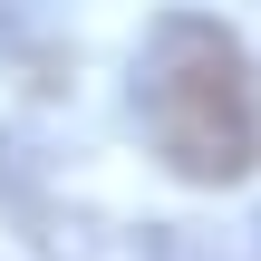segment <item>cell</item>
Here are the masks:
<instances>
[{"mask_svg": "<svg viewBox=\"0 0 261 261\" xmlns=\"http://www.w3.org/2000/svg\"><path fill=\"white\" fill-rule=\"evenodd\" d=\"M136 116L184 184H242L261 165V87L223 19L165 10L136 48Z\"/></svg>", "mask_w": 261, "mask_h": 261, "instance_id": "1", "label": "cell"}, {"mask_svg": "<svg viewBox=\"0 0 261 261\" xmlns=\"http://www.w3.org/2000/svg\"><path fill=\"white\" fill-rule=\"evenodd\" d=\"M0 68L29 77V87L58 77V19H48V0H0Z\"/></svg>", "mask_w": 261, "mask_h": 261, "instance_id": "2", "label": "cell"}]
</instances>
